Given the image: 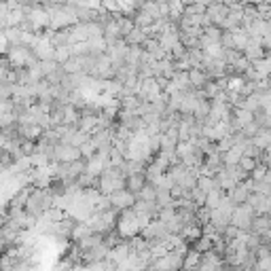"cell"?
<instances>
[{
  "label": "cell",
  "mask_w": 271,
  "mask_h": 271,
  "mask_svg": "<svg viewBox=\"0 0 271 271\" xmlns=\"http://www.w3.org/2000/svg\"><path fill=\"white\" fill-rule=\"evenodd\" d=\"M189 76H191V83H193L195 89L204 87L208 83V72H206L204 68H191L189 70Z\"/></svg>",
  "instance_id": "3957f363"
},
{
  "label": "cell",
  "mask_w": 271,
  "mask_h": 271,
  "mask_svg": "<svg viewBox=\"0 0 271 271\" xmlns=\"http://www.w3.org/2000/svg\"><path fill=\"white\" fill-rule=\"evenodd\" d=\"M146 38H148V34H146L140 26H136V28L132 30V32H129V34L125 36V43H127V45H142V43L146 41Z\"/></svg>",
  "instance_id": "277c9868"
},
{
  "label": "cell",
  "mask_w": 271,
  "mask_h": 271,
  "mask_svg": "<svg viewBox=\"0 0 271 271\" xmlns=\"http://www.w3.org/2000/svg\"><path fill=\"white\" fill-rule=\"evenodd\" d=\"M148 183V178H146V172H136V174H129L127 176V189L132 191V193H140L142 191V187Z\"/></svg>",
  "instance_id": "6da1fadb"
},
{
  "label": "cell",
  "mask_w": 271,
  "mask_h": 271,
  "mask_svg": "<svg viewBox=\"0 0 271 271\" xmlns=\"http://www.w3.org/2000/svg\"><path fill=\"white\" fill-rule=\"evenodd\" d=\"M220 202H223V189H212V191L208 193L206 206H208L210 210H214V208H218V206H220Z\"/></svg>",
  "instance_id": "5b68a950"
},
{
  "label": "cell",
  "mask_w": 271,
  "mask_h": 271,
  "mask_svg": "<svg viewBox=\"0 0 271 271\" xmlns=\"http://www.w3.org/2000/svg\"><path fill=\"white\" fill-rule=\"evenodd\" d=\"M227 172H229V176L235 180V183H242L244 178H248V174L250 172H246V169L239 165V163H235V165H227Z\"/></svg>",
  "instance_id": "8992f818"
},
{
  "label": "cell",
  "mask_w": 271,
  "mask_h": 271,
  "mask_svg": "<svg viewBox=\"0 0 271 271\" xmlns=\"http://www.w3.org/2000/svg\"><path fill=\"white\" fill-rule=\"evenodd\" d=\"M70 57H72V49L70 47H55V62L57 64L64 66Z\"/></svg>",
  "instance_id": "52a82bcc"
},
{
  "label": "cell",
  "mask_w": 271,
  "mask_h": 271,
  "mask_svg": "<svg viewBox=\"0 0 271 271\" xmlns=\"http://www.w3.org/2000/svg\"><path fill=\"white\" fill-rule=\"evenodd\" d=\"M250 193H252V191H250L246 185H242V183H237V187L233 189V191H229V197L233 199V202L239 206V204H246L248 202V197H250Z\"/></svg>",
  "instance_id": "7a4b0ae2"
},
{
  "label": "cell",
  "mask_w": 271,
  "mask_h": 271,
  "mask_svg": "<svg viewBox=\"0 0 271 271\" xmlns=\"http://www.w3.org/2000/svg\"><path fill=\"white\" fill-rule=\"evenodd\" d=\"M239 165H242L246 172H252V169L258 165V159L256 157H248V155H242V159H239Z\"/></svg>",
  "instance_id": "ba28073f"
}]
</instances>
